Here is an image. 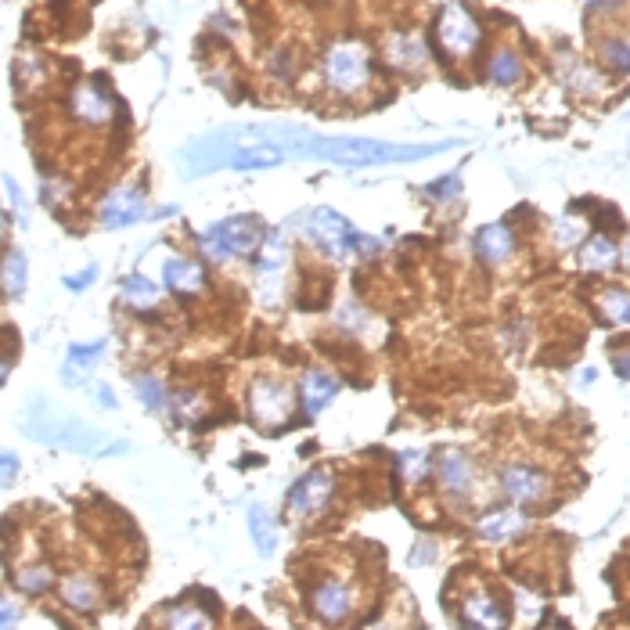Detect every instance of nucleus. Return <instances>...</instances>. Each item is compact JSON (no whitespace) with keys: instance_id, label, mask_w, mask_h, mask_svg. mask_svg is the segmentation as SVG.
Here are the masks:
<instances>
[{"instance_id":"24","label":"nucleus","mask_w":630,"mask_h":630,"mask_svg":"<svg viewBox=\"0 0 630 630\" xmlns=\"http://www.w3.org/2000/svg\"><path fill=\"white\" fill-rule=\"evenodd\" d=\"M249 537L260 558H270L278 551V522L270 519L263 504H249Z\"/></svg>"},{"instance_id":"37","label":"nucleus","mask_w":630,"mask_h":630,"mask_svg":"<svg viewBox=\"0 0 630 630\" xmlns=\"http://www.w3.org/2000/svg\"><path fill=\"white\" fill-rule=\"evenodd\" d=\"M51 584H54V576L47 566H33V569H22V573H18V587H22L26 594H44Z\"/></svg>"},{"instance_id":"42","label":"nucleus","mask_w":630,"mask_h":630,"mask_svg":"<svg viewBox=\"0 0 630 630\" xmlns=\"http://www.w3.org/2000/svg\"><path fill=\"white\" fill-rule=\"evenodd\" d=\"M18 476V454L15 450H0V486H11Z\"/></svg>"},{"instance_id":"25","label":"nucleus","mask_w":630,"mask_h":630,"mask_svg":"<svg viewBox=\"0 0 630 630\" xmlns=\"http://www.w3.org/2000/svg\"><path fill=\"white\" fill-rule=\"evenodd\" d=\"M486 80L494 87H515L522 80V58L508 47L490 54V65H486Z\"/></svg>"},{"instance_id":"18","label":"nucleus","mask_w":630,"mask_h":630,"mask_svg":"<svg viewBox=\"0 0 630 630\" xmlns=\"http://www.w3.org/2000/svg\"><path fill=\"white\" fill-rule=\"evenodd\" d=\"M72 116L87 126H101L112 119V98L94 83H80L72 90Z\"/></svg>"},{"instance_id":"11","label":"nucleus","mask_w":630,"mask_h":630,"mask_svg":"<svg viewBox=\"0 0 630 630\" xmlns=\"http://www.w3.org/2000/svg\"><path fill=\"white\" fill-rule=\"evenodd\" d=\"M335 494V479L328 468H310L292 490H288V512L292 515H321Z\"/></svg>"},{"instance_id":"27","label":"nucleus","mask_w":630,"mask_h":630,"mask_svg":"<svg viewBox=\"0 0 630 630\" xmlns=\"http://www.w3.org/2000/svg\"><path fill=\"white\" fill-rule=\"evenodd\" d=\"M119 296L130 306H137V310H152V306H159L162 292L155 288V281H148L144 274H126V278L119 281Z\"/></svg>"},{"instance_id":"48","label":"nucleus","mask_w":630,"mask_h":630,"mask_svg":"<svg viewBox=\"0 0 630 630\" xmlns=\"http://www.w3.org/2000/svg\"><path fill=\"white\" fill-rule=\"evenodd\" d=\"M8 371H11V364L4 357H0V386H4V382H8Z\"/></svg>"},{"instance_id":"49","label":"nucleus","mask_w":630,"mask_h":630,"mask_svg":"<svg viewBox=\"0 0 630 630\" xmlns=\"http://www.w3.org/2000/svg\"><path fill=\"white\" fill-rule=\"evenodd\" d=\"M602 4H616V0H591V8H602Z\"/></svg>"},{"instance_id":"34","label":"nucleus","mask_w":630,"mask_h":630,"mask_svg":"<svg viewBox=\"0 0 630 630\" xmlns=\"http://www.w3.org/2000/svg\"><path fill=\"white\" fill-rule=\"evenodd\" d=\"M105 339H94V342H72L69 346V360L65 364H72L76 371H90L94 364H98L101 357H105Z\"/></svg>"},{"instance_id":"32","label":"nucleus","mask_w":630,"mask_h":630,"mask_svg":"<svg viewBox=\"0 0 630 630\" xmlns=\"http://www.w3.org/2000/svg\"><path fill=\"white\" fill-rule=\"evenodd\" d=\"M396 468H400V476L407 479V486H418L429 476L432 461L425 450H404V454H396Z\"/></svg>"},{"instance_id":"10","label":"nucleus","mask_w":630,"mask_h":630,"mask_svg":"<svg viewBox=\"0 0 630 630\" xmlns=\"http://www.w3.org/2000/svg\"><path fill=\"white\" fill-rule=\"evenodd\" d=\"M501 490L512 504L530 508V504L548 501L551 479H548V472H540V468L526 465V461H512V465L501 472Z\"/></svg>"},{"instance_id":"41","label":"nucleus","mask_w":630,"mask_h":630,"mask_svg":"<svg viewBox=\"0 0 630 630\" xmlns=\"http://www.w3.org/2000/svg\"><path fill=\"white\" fill-rule=\"evenodd\" d=\"M339 324H342V328H353V332H360V328L368 324V314H364L357 303H346L339 310Z\"/></svg>"},{"instance_id":"7","label":"nucleus","mask_w":630,"mask_h":630,"mask_svg":"<svg viewBox=\"0 0 630 630\" xmlns=\"http://www.w3.org/2000/svg\"><path fill=\"white\" fill-rule=\"evenodd\" d=\"M256 296H260V303L267 306V310H274V306L281 303V288H285V270H288V234L285 227H278V231L267 234V242L260 245V252H256Z\"/></svg>"},{"instance_id":"13","label":"nucleus","mask_w":630,"mask_h":630,"mask_svg":"<svg viewBox=\"0 0 630 630\" xmlns=\"http://www.w3.org/2000/svg\"><path fill=\"white\" fill-rule=\"evenodd\" d=\"M144 216H148V198L137 188H119L101 202L98 220L105 231H119V227L141 224Z\"/></svg>"},{"instance_id":"29","label":"nucleus","mask_w":630,"mask_h":630,"mask_svg":"<svg viewBox=\"0 0 630 630\" xmlns=\"http://www.w3.org/2000/svg\"><path fill=\"white\" fill-rule=\"evenodd\" d=\"M62 598L72 605V609L90 612L94 605L101 602V591H98V584H94L90 576H69V580L62 584Z\"/></svg>"},{"instance_id":"5","label":"nucleus","mask_w":630,"mask_h":630,"mask_svg":"<svg viewBox=\"0 0 630 630\" xmlns=\"http://www.w3.org/2000/svg\"><path fill=\"white\" fill-rule=\"evenodd\" d=\"M321 76L335 94H360L371 80V51L357 40H339L324 54Z\"/></svg>"},{"instance_id":"12","label":"nucleus","mask_w":630,"mask_h":630,"mask_svg":"<svg viewBox=\"0 0 630 630\" xmlns=\"http://www.w3.org/2000/svg\"><path fill=\"white\" fill-rule=\"evenodd\" d=\"M620 260H623V245L605 231H591L580 242V249H576V267L584 270V274H591V278L612 274V270L620 267Z\"/></svg>"},{"instance_id":"23","label":"nucleus","mask_w":630,"mask_h":630,"mask_svg":"<svg viewBox=\"0 0 630 630\" xmlns=\"http://www.w3.org/2000/svg\"><path fill=\"white\" fill-rule=\"evenodd\" d=\"M281 162H288V159L278 152V148H263V144H249V148H238V152L227 155L220 170L252 173V170H274V166H281Z\"/></svg>"},{"instance_id":"15","label":"nucleus","mask_w":630,"mask_h":630,"mask_svg":"<svg viewBox=\"0 0 630 630\" xmlns=\"http://www.w3.org/2000/svg\"><path fill=\"white\" fill-rule=\"evenodd\" d=\"M353 602H357V598H353V587L342 584V580H324V584H317L314 594H310L314 612L324 623H332V627L342 620H350Z\"/></svg>"},{"instance_id":"17","label":"nucleus","mask_w":630,"mask_h":630,"mask_svg":"<svg viewBox=\"0 0 630 630\" xmlns=\"http://www.w3.org/2000/svg\"><path fill=\"white\" fill-rule=\"evenodd\" d=\"M162 281L177 296H198L206 288V267L188 260V256H170V260L162 263Z\"/></svg>"},{"instance_id":"33","label":"nucleus","mask_w":630,"mask_h":630,"mask_svg":"<svg viewBox=\"0 0 630 630\" xmlns=\"http://www.w3.org/2000/svg\"><path fill=\"white\" fill-rule=\"evenodd\" d=\"M602 62L620 76H630V36H609L602 40Z\"/></svg>"},{"instance_id":"16","label":"nucleus","mask_w":630,"mask_h":630,"mask_svg":"<svg viewBox=\"0 0 630 630\" xmlns=\"http://www.w3.org/2000/svg\"><path fill=\"white\" fill-rule=\"evenodd\" d=\"M530 530V515L522 512L519 504L512 508H494V512H486L483 519L476 522V533L490 544H504V540H515L519 533Z\"/></svg>"},{"instance_id":"46","label":"nucleus","mask_w":630,"mask_h":630,"mask_svg":"<svg viewBox=\"0 0 630 630\" xmlns=\"http://www.w3.org/2000/svg\"><path fill=\"white\" fill-rule=\"evenodd\" d=\"M594 378H598V371H594V368H584V371H580V378H576V386H594Z\"/></svg>"},{"instance_id":"28","label":"nucleus","mask_w":630,"mask_h":630,"mask_svg":"<svg viewBox=\"0 0 630 630\" xmlns=\"http://www.w3.org/2000/svg\"><path fill=\"white\" fill-rule=\"evenodd\" d=\"M566 87L576 90V94H584V98H598V94H605V76L598 69H591V65L584 62H573L566 72Z\"/></svg>"},{"instance_id":"8","label":"nucleus","mask_w":630,"mask_h":630,"mask_svg":"<svg viewBox=\"0 0 630 630\" xmlns=\"http://www.w3.org/2000/svg\"><path fill=\"white\" fill-rule=\"evenodd\" d=\"M436 44L447 58H468L483 44V29H479L476 15L458 0L443 4L440 18H436Z\"/></svg>"},{"instance_id":"36","label":"nucleus","mask_w":630,"mask_h":630,"mask_svg":"<svg viewBox=\"0 0 630 630\" xmlns=\"http://www.w3.org/2000/svg\"><path fill=\"white\" fill-rule=\"evenodd\" d=\"M170 630H213V620L198 605H177L170 612Z\"/></svg>"},{"instance_id":"6","label":"nucleus","mask_w":630,"mask_h":630,"mask_svg":"<svg viewBox=\"0 0 630 630\" xmlns=\"http://www.w3.org/2000/svg\"><path fill=\"white\" fill-rule=\"evenodd\" d=\"M296 411V396L292 389L274 375H256L249 386V418L256 429L263 432H281L292 422Z\"/></svg>"},{"instance_id":"45","label":"nucleus","mask_w":630,"mask_h":630,"mask_svg":"<svg viewBox=\"0 0 630 630\" xmlns=\"http://www.w3.org/2000/svg\"><path fill=\"white\" fill-rule=\"evenodd\" d=\"M94 400H98V407L101 411H116V393H112V389L108 386H94Z\"/></svg>"},{"instance_id":"51","label":"nucleus","mask_w":630,"mask_h":630,"mask_svg":"<svg viewBox=\"0 0 630 630\" xmlns=\"http://www.w3.org/2000/svg\"><path fill=\"white\" fill-rule=\"evenodd\" d=\"M627 119H630V116H627Z\"/></svg>"},{"instance_id":"4","label":"nucleus","mask_w":630,"mask_h":630,"mask_svg":"<svg viewBox=\"0 0 630 630\" xmlns=\"http://www.w3.org/2000/svg\"><path fill=\"white\" fill-rule=\"evenodd\" d=\"M267 224H263L260 216L252 213H238V216H224V220H216L209 224L206 231L198 234V245L206 252L209 260H245V256H256L260 245L267 242Z\"/></svg>"},{"instance_id":"22","label":"nucleus","mask_w":630,"mask_h":630,"mask_svg":"<svg viewBox=\"0 0 630 630\" xmlns=\"http://www.w3.org/2000/svg\"><path fill=\"white\" fill-rule=\"evenodd\" d=\"M440 483L447 486V494L468 497L472 490V461H468L465 450H443L440 454Z\"/></svg>"},{"instance_id":"31","label":"nucleus","mask_w":630,"mask_h":630,"mask_svg":"<svg viewBox=\"0 0 630 630\" xmlns=\"http://www.w3.org/2000/svg\"><path fill=\"white\" fill-rule=\"evenodd\" d=\"M170 411L177 425H195L198 418H202V411H206V404H202V396H198L195 389H180V393H173Z\"/></svg>"},{"instance_id":"40","label":"nucleus","mask_w":630,"mask_h":630,"mask_svg":"<svg viewBox=\"0 0 630 630\" xmlns=\"http://www.w3.org/2000/svg\"><path fill=\"white\" fill-rule=\"evenodd\" d=\"M98 281V263H90V267H83L80 274H65L62 285L69 288V292H83V288H90Z\"/></svg>"},{"instance_id":"50","label":"nucleus","mask_w":630,"mask_h":630,"mask_svg":"<svg viewBox=\"0 0 630 630\" xmlns=\"http://www.w3.org/2000/svg\"><path fill=\"white\" fill-rule=\"evenodd\" d=\"M4 227H8V220H4V213H0V238H4Z\"/></svg>"},{"instance_id":"1","label":"nucleus","mask_w":630,"mask_h":630,"mask_svg":"<svg viewBox=\"0 0 630 630\" xmlns=\"http://www.w3.org/2000/svg\"><path fill=\"white\" fill-rule=\"evenodd\" d=\"M461 144L465 141H458V137L429 144H396L378 141V137H335L303 130V137L292 148V159H321L335 162V166H350V170H364V166H389V162H422L432 155L454 152Z\"/></svg>"},{"instance_id":"35","label":"nucleus","mask_w":630,"mask_h":630,"mask_svg":"<svg viewBox=\"0 0 630 630\" xmlns=\"http://www.w3.org/2000/svg\"><path fill=\"white\" fill-rule=\"evenodd\" d=\"M134 393L137 400L144 404V411H162L166 404V389H162V382L155 375H137L134 378Z\"/></svg>"},{"instance_id":"2","label":"nucleus","mask_w":630,"mask_h":630,"mask_svg":"<svg viewBox=\"0 0 630 630\" xmlns=\"http://www.w3.org/2000/svg\"><path fill=\"white\" fill-rule=\"evenodd\" d=\"M22 429L33 436V440L47 443V447H62L76 450V454H87V458H108V454H123L126 443L112 440L105 429H94V425L72 418V414L54 411L44 396L29 400L26 411H22Z\"/></svg>"},{"instance_id":"43","label":"nucleus","mask_w":630,"mask_h":630,"mask_svg":"<svg viewBox=\"0 0 630 630\" xmlns=\"http://www.w3.org/2000/svg\"><path fill=\"white\" fill-rule=\"evenodd\" d=\"M4 188H8L11 195V206H15V216H18V224L26 227L29 224V213H26V198H22V191H18V184L11 177H4Z\"/></svg>"},{"instance_id":"44","label":"nucleus","mask_w":630,"mask_h":630,"mask_svg":"<svg viewBox=\"0 0 630 630\" xmlns=\"http://www.w3.org/2000/svg\"><path fill=\"white\" fill-rule=\"evenodd\" d=\"M15 623H18V609L8 598H0V630H11Z\"/></svg>"},{"instance_id":"47","label":"nucleus","mask_w":630,"mask_h":630,"mask_svg":"<svg viewBox=\"0 0 630 630\" xmlns=\"http://www.w3.org/2000/svg\"><path fill=\"white\" fill-rule=\"evenodd\" d=\"M620 267L630 274V238H627V242H623V260H620Z\"/></svg>"},{"instance_id":"38","label":"nucleus","mask_w":630,"mask_h":630,"mask_svg":"<svg viewBox=\"0 0 630 630\" xmlns=\"http://www.w3.org/2000/svg\"><path fill=\"white\" fill-rule=\"evenodd\" d=\"M609 368L616 378H623V382H630V339H620L609 346Z\"/></svg>"},{"instance_id":"19","label":"nucleus","mask_w":630,"mask_h":630,"mask_svg":"<svg viewBox=\"0 0 630 630\" xmlns=\"http://www.w3.org/2000/svg\"><path fill=\"white\" fill-rule=\"evenodd\" d=\"M386 62L400 72H418L425 62H429V51H425L422 36L418 33H393L386 40Z\"/></svg>"},{"instance_id":"26","label":"nucleus","mask_w":630,"mask_h":630,"mask_svg":"<svg viewBox=\"0 0 630 630\" xmlns=\"http://www.w3.org/2000/svg\"><path fill=\"white\" fill-rule=\"evenodd\" d=\"M0 285H4V292H8L11 299H18L22 292H26L29 263H26V252L22 249H11L8 256H4V263H0Z\"/></svg>"},{"instance_id":"14","label":"nucleus","mask_w":630,"mask_h":630,"mask_svg":"<svg viewBox=\"0 0 630 630\" xmlns=\"http://www.w3.org/2000/svg\"><path fill=\"white\" fill-rule=\"evenodd\" d=\"M476 256L486 263V267H508L515 260V252H519V238H515L512 224H486L476 231Z\"/></svg>"},{"instance_id":"20","label":"nucleus","mask_w":630,"mask_h":630,"mask_svg":"<svg viewBox=\"0 0 630 630\" xmlns=\"http://www.w3.org/2000/svg\"><path fill=\"white\" fill-rule=\"evenodd\" d=\"M594 314L612 328H630V288L627 285H602L594 292Z\"/></svg>"},{"instance_id":"3","label":"nucleus","mask_w":630,"mask_h":630,"mask_svg":"<svg viewBox=\"0 0 630 630\" xmlns=\"http://www.w3.org/2000/svg\"><path fill=\"white\" fill-rule=\"evenodd\" d=\"M303 234H306V242L314 245V249H321L324 256L335 263H350L357 260V256H371V252L382 249L378 238H368V234L357 231L346 216H339L335 209H324V206L314 209V213H306Z\"/></svg>"},{"instance_id":"9","label":"nucleus","mask_w":630,"mask_h":630,"mask_svg":"<svg viewBox=\"0 0 630 630\" xmlns=\"http://www.w3.org/2000/svg\"><path fill=\"white\" fill-rule=\"evenodd\" d=\"M508 602L490 587H472L461 598V627L465 630H508Z\"/></svg>"},{"instance_id":"39","label":"nucleus","mask_w":630,"mask_h":630,"mask_svg":"<svg viewBox=\"0 0 630 630\" xmlns=\"http://www.w3.org/2000/svg\"><path fill=\"white\" fill-rule=\"evenodd\" d=\"M425 191H429V198H436V202H450V198L461 195V177L458 173H447L443 180H432Z\"/></svg>"},{"instance_id":"30","label":"nucleus","mask_w":630,"mask_h":630,"mask_svg":"<svg viewBox=\"0 0 630 630\" xmlns=\"http://www.w3.org/2000/svg\"><path fill=\"white\" fill-rule=\"evenodd\" d=\"M587 238V224L580 220V216H558L555 227H551V242H555V249L569 252V249H580V242Z\"/></svg>"},{"instance_id":"21","label":"nucleus","mask_w":630,"mask_h":630,"mask_svg":"<svg viewBox=\"0 0 630 630\" xmlns=\"http://www.w3.org/2000/svg\"><path fill=\"white\" fill-rule=\"evenodd\" d=\"M335 396H339V382L321 368L306 371L303 382H299V400H303L306 414H321L324 407L332 404Z\"/></svg>"}]
</instances>
